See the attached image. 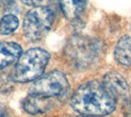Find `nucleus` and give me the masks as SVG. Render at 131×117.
I'll use <instances>...</instances> for the list:
<instances>
[{
  "mask_svg": "<svg viewBox=\"0 0 131 117\" xmlns=\"http://www.w3.org/2000/svg\"><path fill=\"white\" fill-rule=\"evenodd\" d=\"M21 1L28 5H35L40 3L42 0H21Z\"/></svg>",
  "mask_w": 131,
  "mask_h": 117,
  "instance_id": "13",
  "label": "nucleus"
},
{
  "mask_svg": "<svg viewBox=\"0 0 131 117\" xmlns=\"http://www.w3.org/2000/svg\"><path fill=\"white\" fill-rule=\"evenodd\" d=\"M18 23L16 16L12 14L5 15L0 21V34L6 35L12 33L18 28Z\"/></svg>",
  "mask_w": 131,
  "mask_h": 117,
  "instance_id": "11",
  "label": "nucleus"
},
{
  "mask_svg": "<svg viewBox=\"0 0 131 117\" xmlns=\"http://www.w3.org/2000/svg\"><path fill=\"white\" fill-rule=\"evenodd\" d=\"M21 54V48L15 42L0 41V69L12 64Z\"/></svg>",
  "mask_w": 131,
  "mask_h": 117,
  "instance_id": "7",
  "label": "nucleus"
},
{
  "mask_svg": "<svg viewBox=\"0 0 131 117\" xmlns=\"http://www.w3.org/2000/svg\"><path fill=\"white\" fill-rule=\"evenodd\" d=\"M70 90L66 76L61 71H54L36 80L29 87V94L44 97H65Z\"/></svg>",
  "mask_w": 131,
  "mask_h": 117,
  "instance_id": "5",
  "label": "nucleus"
},
{
  "mask_svg": "<svg viewBox=\"0 0 131 117\" xmlns=\"http://www.w3.org/2000/svg\"><path fill=\"white\" fill-rule=\"evenodd\" d=\"M51 107V102L48 97L30 95L23 101L24 110L31 115L40 114L46 112Z\"/></svg>",
  "mask_w": 131,
  "mask_h": 117,
  "instance_id": "9",
  "label": "nucleus"
},
{
  "mask_svg": "<svg viewBox=\"0 0 131 117\" xmlns=\"http://www.w3.org/2000/svg\"><path fill=\"white\" fill-rule=\"evenodd\" d=\"M0 117H10L8 110L2 104H0Z\"/></svg>",
  "mask_w": 131,
  "mask_h": 117,
  "instance_id": "12",
  "label": "nucleus"
},
{
  "mask_svg": "<svg viewBox=\"0 0 131 117\" xmlns=\"http://www.w3.org/2000/svg\"><path fill=\"white\" fill-rule=\"evenodd\" d=\"M59 2L66 18L75 22L84 11L87 0H59Z\"/></svg>",
  "mask_w": 131,
  "mask_h": 117,
  "instance_id": "8",
  "label": "nucleus"
},
{
  "mask_svg": "<svg viewBox=\"0 0 131 117\" xmlns=\"http://www.w3.org/2000/svg\"><path fill=\"white\" fill-rule=\"evenodd\" d=\"M50 55L42 48H31L21 54L15 65L13 80L18 83H28L38 80L43 74Z\"/></svg>",
  "mask_w": 131,
  "mask_h": 117,
  "instance_id": "2",
  "label": "nucleus"
},
{
  "mask_svg": "<svg viewBox=\"0 0 131 117\" xmlns=\"http://www.w3.org/2000/svg\"><path fill=\"white\" fill-rule=\"evenodd\" d=\"M103 84L116 100H127L130 97V88L124 77L117 72H109L104 77Z\"/></svg>",
  "mask_w": 131,
  "mask_h": 117,
  "instance_id": "6",
  "label": "nucleus"
},
{
  "mask_svg": "<svg viewBox=\"0 0 131 117\" xmlns=\"http://www.w3.org/2000/svg\"><path fill=\"white\" fill-rule=\"evenodd\" d=\"M71 104L81 114L96 116L111 113L116 108L117 100L103 83L93 80L82 84L74 92Z\"/></svg>",
  "mask_w": 131,
  "mask_h": 117,
  "instance_id": "1",
  "label": "nucleus"
},
{
  "mask_svg": "<svg viewBox=\"0 0 131 117\" xmlns=\"http://www.w3.org/2000/svg\"><path fill=\"white\" fill-rule=\"evenodd\" d=\"M53 21V11L48 7H35L28 11L24 18L23 32L29 41H39L49 32Z\"/></svg>",
  "mask_w": 131,
  "mask_h": 117,
  "instance_id": "4",
  "label": "nucleus"
},
{
  "mask_svg": "<svg viewBox=\"0 0 131 117\" xmlns=\"http://www.w3.org/2000/svg\"><path fill=\"white\" fill-rule=\"evenodd\" d=\"M114 56L117 61L124 66H131V38L124 36L121 38L114 50Z\"/></svg>",
  "mask_w": 131,
  "mask_h": 117,
  "instance_id": "10",
  "label": "nucleus"
},
{
  "mask_svg": "<svg viewBox=\"0 0 131 117\" xmlns=\"http://www.w3.org/2000/svg\"><path fill=\"white\" fill-rule=\"evenodd\" d=\"M100 51L98 43L86 36H74L66 46L65 54L72 66L84 69L93 64Z\"/></svg>",
  "mask_w": 131,
  "mask_h": 117,
  "instance_id": "3",
  "label": "nucleus"
},
{
  "mask_svg": "<svg viewBox=\"0 0 131 117\" xmlns=\"http://www.w3.org/2000/svg\"><path fill=\"white\" fill-rule=\"evenodd\" d=\"M78 117H96V116H87V115H82V116H80Z\"/></svg>",
  "mask_w": 131,
  "mask_h": 117,
  "instance_id": "14",
  "label": "nucleus"
}]
</instances>
